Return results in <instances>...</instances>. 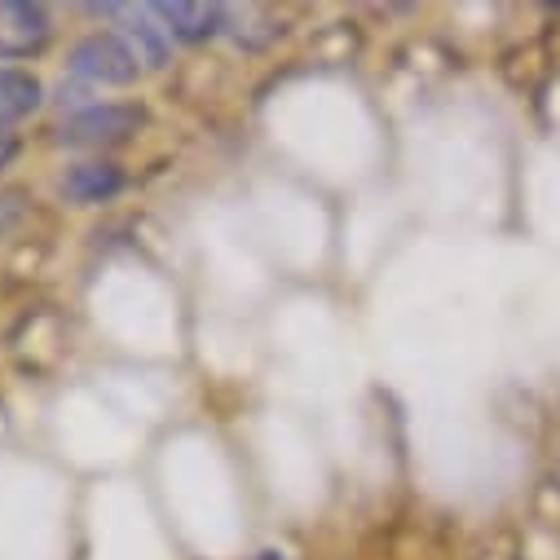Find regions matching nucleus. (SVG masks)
<instances>
[{"label":"nucleus","instance_id":"1","mask_svg":"<svg viewBox=\"0 0 560 560\" xmlns=\"http://www.w3.org/2000/svg\"><path fill=\"white\" fill-rule=\"evenodd\" d=\"M71 80L89 84V89H124V84H137L142 80V62L128 49V40L119 32H93L84 36L75 49H71V62H67Z\"/></svg>","mask_w":560,"mask_h":560},{"label":"nucleus","instance_id":"2","mask_svg":"<svg viewBox=\"0 0 560 560\" xmlns=\"http://www.w3.org/2000/svg\"><path fill=\"white\" fill-rule=\"evenodd\" d=\"M54 36L45 5H23V0H0V62H27L45 54Z\"/></svg>","mask_w":560,"mask_h":560},{"label":"nucleus","instance_id":"3","mask_svg":"<svg viewBox=\"0 0 560 560\" xmlns=\"http://www.w3.org/2000/svg\"><path fill=\"white\" fill-rule=\"evenodd\" d=\"M137 124H142V110L102 102V106H84L71 115V137L75 142H124Z\"/></svg>","mask_w":560,"mask_h":560},{"label":"nucleus","instance_id":"4","mask_svg":"<svg viewBox=\"0 0 560 560\" xmlns=\"http://www.w3.org/2000/svg\"><path fill=\"white\" fill-rule=\"evenodd\" d=\"M168 36L182 45H199L208 36H221L225 27V10L221 5H155Z\"/></svg>","mask_w":560,"mask_h":560},{"label":"nucleus","instance_id":"5","mask_svg":"<svg viewBox=\"0 0 560 560\" xmlns=\"http://www.w3.org/2000/svg\"><path fill=\"white\" fill-rule=\"evenodd\" d=\"M40 106V80L14 67H0V132H14Z\"/></svg>","mask_w":560,"mask_h":560},{"label":"nucleus","instance_id":"6","mask_svg":"<svg viewBox=\"0 0 560 560\" xmlns=\"http://www.w3.org/2000/svg\"><path fill=\"white\" fill-rule=\"evenodd\" d=\"M119 190V173L110 164H80L71 177H67V195L80 199V203H97V199H110Z\"/></svg>","mask_w":560,"mask_h":560},{"label":"nucleus","instance_id":"7","mask_svg":"<svg viewBox=\"0 0 560 560\" xmlns=\"http://www.w3.org/2000/svg\"><path fill=\"white\" fill-rule=\"evenodd\" d=\"M19 155V132H0V168Z\"/></svg>","mask_w":560,"mask_h":560},{"label":"nucleus","instance_id":"8","mask_svg":"<svg viewBox=\"0 0 560 560\" xmlns=\"http://www.w3.org/2000/svg\"><path fill=\"white\" fill-rule=\"evenodd\" d=\"M260 560H288V556H283V551H265Z\"/></svg>","mask_w":560,"mask_h":560}]
</instances>
